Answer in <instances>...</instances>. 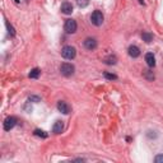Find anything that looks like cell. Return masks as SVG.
I'll return each mask as SVG.
<instances>
[{
  "mask_svg": "<svg viewBox=\"0 0 163 163\" xmlns=\"http://www.w3.org/2000/svg\"><path fill=\"white\" fill-rule=\"evenodd\" d=\"M75 55H76V50L73 46H64L63 50H61V56L64 59H66V60H73L75 57Z\"/></svg>",
  "mask_w": 163,
  "mask_h": 163,
  "instance_id": "6da1fadb",
  "label": "cell"
},
{
  "mask_svg": "<svg viewBox=\"0 0 163 163\" xmlns=\"http://www.w3.org/2000/svg\"><path fill=\"white\" fill-rule=\"evenodd\" d=\"M103 19H105L103 18V14H102V11H99V10H94L91 16V22L93 23L94 26H97V27L102 26Z\"/></svg>",
  "mask_w": 163,
  "mask_h": 163,
  "instance_id": "7a4b0ae2",
  "label": "cell"
},
{
  "mask_svg": "<svg viewBox=\"0 0 163 163\" xmlns=\"http://www.w3.org/2000/svg\"><path fill=\"white\" fill-rule=\"evenodd\" d=\"M60 72L64 76H72L74 72H75V68H74L73 64L64 63V64H61V66H60Z\"/></svg>",
  "mask_w": 163,
  "mask_h": 163,
  "instance_id": "3957f363",
  "label": "cell"
},
{
  "mask_svg": "<svg viewBox=\"0 0 163 163\" xmlns=\"http://www.w3.org/2000/svg\"><path fill=\"white\" fill-rule=\"evenodd\" d=\"M64 28L68 33H74V32L76 31V28H78V24H76V22L74 19H68L66 22H65Z\"/></svg>",
  "mask_w": 163,
  "mask_h": 163,
  "instance_id": "277c9868",
  "label": "cell"
},
{
  "mask_svg": "<svg viewBox=\"0 0 163 163\" xmlns=\"http://www.w3.org/2000/svg\"><path fill=\"white\" fill-rule=\"evenodd\" d=\"M16 124H17V118L14 116L7 117L4 121V130L5 131H9V130H11L14 126H16Z\"/></svg>",
  "mask_w": 163,
  "mask_h": 163,
  "instance_id": "5b68a950",
  "label": "cell"
},
{
  "mask_svg": "<svg viewBox=\"0 0 163 163\" xmlns=\"http://www.w3.org/2000/svg\"><path fill=\"white\" fill-rule=\"evenodd\" d=\"M84 47L87 50H89V51H92V50H94L97 47V40L93 37H88L84 40Z\"/></svg>",
  "mask_w": 163,
  "mask_h": 163,
  "instance_id": "8992f818",
  "label": "cell"
},
{
  "mask_svg": "<svg viewBox=\"0 0 163 163\" xmlns=\"http://www.w3.org/2000/svg\"><path fill=\"white\" fill-rule=\"evenodd\" d=\"M57 110L61 112V114L68 115L70 112V106L68 105L66 102H64V101H59L57 102Z\"/></svg>",
  "mask_w": 163,
  "mask_h": 163,
  "instance_id": "52a82bcc",
  "label": "cell"
},
{
  "mask_svg": "<svg viewBox=\"0 0 163 163\" xmlns=\"http://www.w3.org/2000/svg\"><path fill=\"white\" fill-rule=\"evenodd\" d=\"M127 52H129V55L131 56V57H138L139 55H140V50H139V47L138 46H135V45H131L127 49Z\"/></svg>",
  "mask_w": 163,
  "mask_h": 163,
  "instance_id": "ba28073f",
  "label": "cell"
},
{
  "mask_svg": "<svg viewBox=\"0 0 163 163\" xmlns=\"http://www.w3.org/2000/svg\"><path fill=\"white\" fill-rule=\"evenodd\" d=\"M145 61H147L148 66H150V68L156 66V57H154V55L152 52H148V54L145 55Z\"/></svg>",
  "mask_w": 163,
  "mask_h": 163,
  "instance_id": "9c48e42d",
  "label": "cell"
},
{
  "mask_svg": "<svg viewBox=\"0 0 163 163\" xmlns=\"http://www.w3.org/2000/svg\"><path fill=\"white\" fill-rule=\"evenodd\" d=\"M61 11H63L64 14H72L73 13V5L72 3H63L61 4Z\"/></svg>",
  "mask_w": 163,
  "mask_h": 163,
  "instance_id": "30bf717a",
  "label": "cell"
},
{
  "mask_svg": "<svg viewBox=\"0 0 163 163\" xmlns=\"http://www.w3.org/2000/svg\"><path fill=\"white\" fill-rule=\"evenodd\" d=\"M63 129H64V122L60 120L56 121L54 124V126H52V131H54L55 134H60V133L63 131Z\"/></svg>",
  "mask_w": 163,
  "mask_h": 163,
  "instance_id": "8fae6325",
  "label": "cell"
},
{
  "mask_svg": "<svg viewBox=\"0 0 163 163\" xmlns=\"http://www.w3.org/2000/svg\"><path fill=\"white\" fill-rule=\"evenodd\" d=\"M116 61H117L116 56H112V55H110V56H107V57L105 59V63L107 65H115V64H116Z\"/></svg>",
  "mask_w": 163,
  "mask_h": 163,
  "instance_id": "7c38bea8",
  "label": "cell"
},
{
  "mask_svg": "<svg viewBox=\"0 0 163 163\" xmlns=\"http://www.w3.org/2000/svg\"><path fill=\"white\" fill-rule=\"evenodd\" d=\"M40 69H37V68H34V69H32L31 70V73H29V78H32V79H37L38 76H40Z\"/></svg>",
  "mask_w": 163,
  "mask_h": 163,
  "instance_id": "4fadbf2b",
  "label": "cell"
},
{
  "mask_svg": "<svg viewBox=\"0 0 163 163\" xmlns=\"http://www.w3.org/2000/svg\"><path fill=\"white\" fill-rule=\"evenodd\" d=\"M141 37H143V40L145 42H150V41L153 40V34L148 33V32H143V34H141Z\"/></svg>",
  "mask_w": 163,
  "mask_h": 163,
  "instance_id": "5bb4252c",
  "label": "cell"
},
{
  "mask_svg": "<svg viewBox=\"0 0 163 163\" xmlns=\"http://www.w3.org/2000/svg\"><path fill=\"white\" fill-rule=\"evenodd\" d=\"M76 4H78L79 8H85L89 4V0H76Z\"/></svg>",
  "mask_w": 163,
  "mask_h": 163,
  "instance_id": "9a60e30c",
  "label": "cell"
},
{
  "mask_svg": "<svg viewBox=\"0 0 163 163\" xmlns=\"http://www.w3.org/2000/svg\"><path fill=\"white\" fill-rule=\"evenodd\" d=\"M34 135L36 136H41V138H47V134L43 130H40V129H37V130H34Z\"/></svg>",
  "mask_w": 163,
  "mask_h": 163,
  "instance_id": "2e32d148",
  "label": "cell"
},
{
  "mask_svg": "<svg viewBox=\"0 0 163 163\" xmlns=\"http://www.w3.org/2000/svg\"><path fill=\"white\" fill-rule=\"evenodd\" d=\"M105 78L110 79V80H115V79H117V76L115 75V74H110V73H105Z\"/></svg>",
  "mask_w": 163,
  "mask_h": 163,
  "instance_id": "e0dca14e",
  "label": "cell"
},
{
  "mask_svg": "<svg viewBox=\"0 0 163 163\" xmlns=\"http://www.w3.org/2000/svg\"><path fill=\"white\" fill-rule=\"evenodd\" d=\"M154 162H156V163H163V154L157 156L156 158H154Z\"/></svg>",
  "mask_w": 163,
  "mask_h": 163,
  "instance_id": "ac0fdd59",
  "label": "cell"
},
{
  "mask_svg": "<svg viewBox=\"0 0 163 163\" xmlns=\"http://www.w3.org/2000/svg\"><path fill=\"white\" fill-rule=\"evenodd\" d=\"M7 27H8V29H9V34H10V36H14V34H16V32H14V28L11 27L9 23H7Z\"/></svg>",
  "mask_w": 163,
  "mask_h": 163,
  "instance_id": "d6986e66",
  "label": "cell"
},
{
  "mask_svg": "<svg viewBox=\"0 0 163 163\" xmlns=\"http://www.w3.org/2000/svg\"><path fill=\"white\" fill-rule=\"evenodd\" d=\"M28 101H36V102H40V98H38V97H29Z\"/></svg>",
  "mask_w": 163,
  "mask_h": 163,
  "instance_id": "ffe728a7",
  "label": "cell"
},
{
  "mask_svg": "<svg viewBox=\"0 0 163 163\" xmlns=\"http://www.w3.org/2000/svg\"><path fill=\"white\" fill-rule=\"evenodd\" d=\"M139 1H140V3H141V4H144V1H143V0H139Z\"/></svg>",
  "mask_w": 163,
  "mask_h": 163,
  "instance_id": "44dd1931",
  "label": "cell"
},
{
  "mask_svg": "<svg viewBox=\"0 0 163 163\" xmlns=\"http://www.w3.org/2000/svg\"><path fill=\"white\" fill-rule=\"evenodd\" d=\"M16 3H19V0H16Z\"/></svg>",
  "mask_w": 163,
  "mask_h": 163,
  "instance_id": "7402d4cb",
  "label": "cell"
}]
</instances>
